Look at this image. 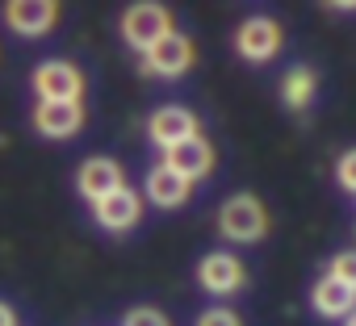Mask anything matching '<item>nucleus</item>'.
Segmentation results:
<instances>
[{
    "instance_id": "obj_9",
    "label": "nucleus",
    "mask_w": 356,
    "mask_h": 326,
    "mask_svg": "<svg viewBox=\"0 0 356 326\" xmlns=\"http://www.w3.org/2000/svg\"><path fill=\"white\" fill-rule=\"evenodd\" d=\"M197 280H202V289H206V293L227 297V293H235V289H243V284H248V268H243L231 251H214V255H206V259H202Z\"/></svg>"
},
{
    "instance_id": "obj_13",
    "label": "nucleus",
    "mask_w": 356,
    "mask_h": 326,
    "mask_svg": "<svg viewBox=\"0 0 356 326\" xmlns=\"http://www.w3.org/2000/svg\"><path fill=\"white\" fill-rule=\"evenodd\" d=\"M80 126H84V105H55V101H42V105L34 109V130L47 134V138H72Z\"/></svg>"
},
{
    "instance_id": "obj_21",
    "label": "nucleus",
    "mask_w": 356,
    "mask_h": 326,
    "mask_svg": "<svg viewBox=\"0 0 356 326\" xmlns=\"http://www.w3.org/2000/svg\"><path fill=\"white\" fill-rule=\"evenodd\" d=\"M343 326H356V314H348V322H343Z\"/></svg>"
},
{
    "instance_id": "obj_16",
    "label": "nucleus",
    "mask_w": 356,
    "mask_h": 326,
    "mask_svg": "<svg viewBox=\"0 0 356 326\" xmlns=\"http://www.w3.org/2000/svg\"><path fill=\"white\" fill-rule=\"evenodd\" d=\"M327 276H335V280H343L348 289H356V251H339V255L331 259Z\"/></svg>"
},
{
    "instance_id": "obj_14",
    "label": "nucleus",
    "mask_w": 356,
    "mask_h": 326,
    "mask_svg": "<svg viewBox=\"0 0 356 326\" xmlns=\"http://www.w3.org/2000/svg\"><path fill=\"white\" fill-rule=\"evenodd\" d=\"M310 301H314V309H318L323 318H348V314H356V289H348V284L335 280V276H323V280L314 284Z\"/></svg>"
},
{
    "instance_id": "obj_10",
    "label": "nucleus",
    "mask_w": 356,
    "mask_h": 326,
    "mask_svg": "<svg viewBox=\"0 0 356 326\" xmlns=\"http://www.w3.org/2000/svg\"><path fill=\"white\" fill-rule=\"evenodd\" d=\"M147 134H151V142H155V146L172 151L176 142H185V138H193V134H197V117H193L189 109L168 105V109H155V113L147 117Z\"/></svg>"
},
{
    "instance_id": "obj_2",
    "label": "nucleus",
    "mask_w": 356,
    "mask_h": 326,
    "mask_svg": "<svg viewBox=\"0 0 356 326\" xmlns=\"http://www.w3.org/2000/svg\"><path fill=\"white\" fill-rule=\"evenodd\" d=\"M34 92L38 101H55V105H80L84 101V76L76 63L67 59H47L34 71Z\"/></svg>"
},
{
    "instance_id": "obj_15",
    "label": "nucleus",
    "mask_w": 356,
    "mask_h": 326,
    "mask_svg": "<svg viewBox=\"0 0 356 326\" xmlns=\"http://www.w3.org/2000/svg\"><path fill=\"white\" fill-rule=\"evenodd\" d=\"M314 88H318V76H314L310 67H293V71L285 76V84H281V101H285L289 109H306L310 96H314Z\"/></svg>"
},
{
    "instance_id": "obj_6",
    "label": "nucleus",
    "mask_w": 356,
    "mask_h": 326,
    "mask_svg": "<svg viewBox=\"0 0 356 326\" xmlns=\"http://www.w3.org/2000/svg\"><path fill=\"white\" fill-rule=\"evenodd\" d=\"M281 26L273 17H248L235 34V51L248 59V63H268L277 51H281Z\"/></svg>"
},
{
    "instance_id": "obj_8",
    "label": "nucleus",
    "mask_w": 356,
    "mask_h": 326,
    "mask_svg": "<svg viewBox=\"0 0 356 326\" xmlns=\"http://www.w3.org/2000/svg\"><path fill=\"white\" fill-rule=\"evenodd\" d=\"M163 163L193 185V180H206V176L214 172V146H210L202 134H193V138H185V142H176L172 151H163Z\"/></svg>"
},
{
    "instance_id": "obj_12",
    "label": "nucleus",
    "mask_w": 356,
    "mask_h": 326,
    "mask_svg": "<svg viewBox=\"0 0 356 326\" xmlns=\"http://www.w3.org/2000/svg\"><path fill=\"white\" fill-rule=\"evenodd\" d=\"M189 193H193V185L181 172H172L168 163H155L147 172V201L159 205V209H181L189 201Z\"/></svg>"
},
{
    "instance_id": "obj_17",
    "label": "nucleus",
    "mask_w": 356,
    "mask_h": 326,
    "mask_svg": "<svg viewBox=\"0 0 356 326\" xmlns=\"http://www.w3.org/2000/svg\"><path fill=\"white\" fill-rule=\"evenodd\" d=\"M122 326H172L155 305H138V309H130L126 318H122Z\"/></svg>"
},
{
    "instance_id": "obj_4",
    "label": "nucleus",
    "mask_w": 356,
    "mask_h": 326,
    "mask_svg": "<svg viewBox=\"0 0 356 326\" xmlns=\"http://www.w3.org/2000/svg\"><path fill=\"white\" fill-rule=\"evenodd\" d=\"M193 67V42L185 38V34H168V38H159L147 55H143V71H151V76H168V80H176V76H185Z\"/></svg>"
},
{
    "instance_id": "obj_11",
    "label": "nucleus",
    "mask_w": 356,
    "mask_h": 326,
    "mask_svg": "<svg viewBox=\"0 0 356 326\" xmlns=\"http://www.w3.org/2000/svg\"><path fill=\"white\" fill-rule=\"evenodd\" d=\"M92 218H97L105 230L122 234V230L138 226V218H143V197H138L134 189H118V193H109L105 201L92 205Z\"/></svg>"
},
{
    "instance_id": "obj_20",
    "label": "nucleus",
    "mask_w": 356,
    "mask_h": 326,
    "mask_svg": "<svg viewBox=\"0 0 356 326\" xmlns=\"http://www.w3.org/2000/svg\"><path fill=\"white\" fill-rule=\"evenodd\" d=\"M0 326H17V309L9 301H0Z\"/></svg>"
},
{
    "instance_id": "obj_18",
    "label": "nucleus",
    "mask_w": 356,
    "mask_h": 326,
    "mask_svg": "<svg viewBox=\"0 0 356 326\" xmlns=\"http://www.w3.org/2000/svg\"><path fill=\"white\" fill-rule=\"evenodd\" d=\"M335 180H339V189L356 193V151L339 155V163H335Z\"/></svg>"
},
{
    "instance_id": "obj_7",
    "label": "nucleus",
    "mask_w": 356,
    "mask_h": 326,
    "mask_svg": "<svg viewBox=\"0 0 356 326\" xmlns=\"http://www.w3.org/2000/svg\"><path fill=\"white\" fill-rule=\"evenodd\" d=\"M55 22H59L55 0H13V5H5V26L22 38H42L47 30H55Z\"/></svg>"
},
{
    "instance_id": "obj_1",
    "label": "nucleus",
    "mask_w": 356,
    "mask_h": 326,
    "mask_svg": "<svg viewBox=\"0 0 356 326\" xmlns=\"http://www.w3.org/2000/svg\"><path fill=\"white\" fill-rule=\"evenodd\" d=\"M218 234L231 243H256L268 234V209L256 193H235L218 209Z\"/></svg>"
},
{
    "instance_id": "obj_19",
    "label": "nucleus",
    "mask_w": 356,
    "mask_h": 326,
    "mask_svg": "<svg viewBox=\"0 0 356 326\" xmlns=\"http://www.w3.org/2000/svg\"><path fill=\"white\" fill-rule=\"evenodd\" d=\"M197 326H243V322H239L231 309H222V305H218V309H206V314L197 318Z\"/></svg>"
},
{
    "instance_id": "obj_3",
    "label": "nucleus",
    "mask_w": 356,
    "mask_h": 326,
    "mask_svg": "<svg viewBox=\"0 0 356 326\" xmlns=\"http://www.w3.org/2000/svg\"><path fill=\"white\" fill-rule=\"evenodd\" d=\"M172 34V13L163 5H130L122 13V38L134 46V51H151L159 38Z\"/></svg>"
},
{
    "instance_id": "obj_5",
    "label": "nucleus",
    "mask_w": 356,
    "mask_h": 326,
    "mask_svg": "<svg viewBox=\"0 0 356 326\" xmlns=\"http://www.w3.org/2000/svg\"><path fill=\"white\" fill-rule=\"evenodd\" d=\"M76 189L97 205V201H105L109 193L126 189V172H122V163H118V159L92 155V159H84V163H80V172H76Z\"/></svg>"
}]
</instances>
